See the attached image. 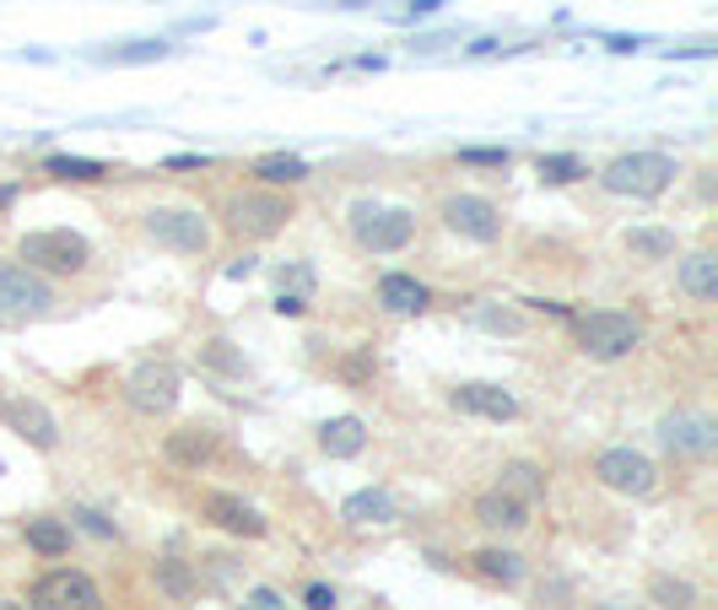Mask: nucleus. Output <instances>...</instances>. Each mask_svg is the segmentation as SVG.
<instances>
[{
    "mask_svg": "<svg viewBox=\"0 0 718 610\" xmlns=\"http://www.w3.org/2000/svg\"><path fill=\"white\" fill-rule=\"evenodd\" d=\"M573 340H578V352L594 357V363H622V357H633L637 352L643 325H637L633 314L594 308V314H573Z\"/></svg>",
    "mask_w": 718,
    "mask_h": 610,
    "instance_id": "1",
    "label": "nucleus"
},
{
    "mask_svg": "<svg viewBox=\"0 0 718 610\" xmlns=\"http://www.w3.org/2000/svg\"><path fill=\"white\" fill-rule=\"evenodd\" d=\"M599 184L611 195H633V201H654L676 184V157L670 152H622L616 163L599 173Z\"/></svg>",
    "mask_w": 718,
    "mask_h": 610,
    "instance_id": "2",
    "label": "nucleus"
},
{
    "mask_svg": "<svg viewBox=\"0 0 718 610\" xmlns=\"http://www.w3.org/2000/svg\"><path fill=\"white\" fill-rule=\"evenodd\" d=\"M351 238L368 254H400L417 238V216L406 205H379V201H357L351 205Z\"/></svg>",
    "mask_w": 718,
    "mask_h": 610,
    "instance_id": "3",
    "label": "nucleus"
},
{
    "mask_svg": "<svg viewBox=\"0 0 718 610\" xmlns=\"http://www.w3.org/2000/svg\"><path fill=\"white\" fill-rule=\"evenodd\" d=\"M141 227H146L152 244L168 248V254H206L212 248V222L201 211H189V205H152L141 216Z\"/></svg>",
    "mask_w": 718,
    "mask_h": 610,
    "instance_id": "4",
    "label": "nucleus"
},
{
    "mask_svg": "<svg viewBox=\"0 0 718 610\" xmlns=\"http://www.w3.org/2000/svg\"><path fill=\"white\" fill-rule=\"evenodd\" d=\"M17 254L28 260V271H49V276H76L86 271V260H92V248H86L82 233H71V227H43V233H28Z\"/></svg>",
    "mask_w": 718,
    "mask_h": 610,
    "instance_id": "5",
    "label": "nucleus"
},
{
    "mask_svg": "<svg viewBox=\"0 0 718 610\" xmlns=\"http://www.w3.org/2000/svg\"><path fill=\"white\" fill-rule=\"evenodd\" d=\"M293 216L297 211L281 190H244V195L227 201V227H233L238 238H254V244H259V238H276Z\"/></svg>",
    "mask_w": 718,
    "mask_h": 610,
    "instance_id": "6",
    "label": "nucleus"
},
{
    "mask_svg": "<svg viewBox=\"0 0 718 610\" xmlns=\"http://www.w3.org/2000/svg\"><path fill=\"white\" fill-rule=\"evenodd\" d=\"M594 481L622 497H654L659 491V465L637 448H599L594 454Z\"/></svg>",
    "mask_w": 718,
    "mask_h": 610,
    "instance_id": "7",
    "label": "nucleus"
},
{
    "mask_svg": "<svg viewBox=\"0 0 718 610\" xmlns=\"http://www.w3.org/2000/svg\"><path fill=\"white\" fill-rule=\"evenodd\" d=\"M125 400H130V410H141V416H173V410H178V367L157 363V357L141 363L125 378Z\"/></svg>",
    "mask_w": 718,
    "mask_h": 610,
    "instance_id": "8",
    "label": "nucleus"
},
{
    "mask_svg": "<svg viewBox=\"0 0 718 610\" xmlns=\"http://www.w3.org/2000/svg\"><path fill=\"white\" fill-rule=\"evenodd\" d=\"M28 610H103V589L76 568H54L33 583V606Z\"/></svg>",
    "mask_w": 718,
    "mask_h": 610,
    "instance_id": "9",
    "label": "nucleus"
},
{
    "mask_svg": "<svg viewBox=\"0 0 718 610\" xmlns=\"http://www.w3.org/2000/svg\"><path fill=\"white\" fill-rule=\"evenodd\" d=\"M54 303V286L28 265H0V319H33Z\"/></svg>",
    "mask_w": 718,
    "mask_h": 610,
    "instance_id": "10",
    "label": "nucleus"
},
{
    "mask_svg": "<svg viewBox=\"0 0 718 610\" xmlns=\"http://www.w3.org/2000/svg\"><path fill=\"white\" fill-rule=\"evenodd\" d=\"M443 222H449V233H460L470 244H498L503 238V211L486 195H449L443 201Z\"/></svg>",
    "mask_w": 718,
    "mask_h": 610,
    "instance_id": "11",
    "label": "nucleus"
},
{
    "mask_svg": "<svg viewBox=\"0 0 718 610\" xmlns=\"http://www.w3.org/2000/svg\"><path fill=\"white\" fill-rule=\"evenodd\" d=\"M659 438L670 454H686V459H708L718 448V421L714 416H702V410H670L665 421H659Z\"/></svg>",
    "mask_w": 718,
    "mask_h": 610,
    "instance_id": "12",
    "label": "nucleus"
},
{
    "mask_svg": "<svg viewBox=\"0 0 718 610\" xmlns=\"http://www.w3.org/2000/svg\"><path fill=\"white\" fill-rule=\"evenodd\" d=\"M0 421L22 438V444L33 448H60V421H54V410L43 406V400H28V395H17V400H0Z\"/></svg>",
    "mask_w": 718,
    "mask_h": 610,
    "instance_id": "13",
    "label": "nucleus"
},
{
    "mask_svg": "<svg viewBox=\"0 0 718 610\" xmlns=\"http://www.w3.org/2000/svg\"><path fill=\"white\" fill-rule=\"evenodd\" d=\"M201 519H212L216 529H227V535H238V540H259V535H265V514L249 508L244 497H233V491H206V497H201Z\"/></svg>",
    "mask_w": 718,
    "mask_h": 610,
    "instance_id": "14",
    "label": "nucleus"
},
{
    "mask_svg": "<svg viewBox=\"0 0 718 610\" xmlns=\"http://www.w3.org/2000/svg\"><path fill=\"white\" fill-rule=\"evenodd\" d=\"M475 525L492 529V535H519V529L530 525V502H519L513 491L492 487L475 497Z\"/></svg>",
    "mask_w": 718,
    "mask_h": 610,
    "instance_id": "15",
    "label": "nucleus"
},
{
    "mask_svg": "<svg viewBox=\"0 0 718 610\" xmlns=\"http://www.w3.org/2000/svg\"><path fill=\"white\" fill-rule=\"evenodd\" d=\"M449 406L465 410V416H486V421H513L519 416V400L507 389H498V384H460L449 395Z\"/></svg>",
    "mask_w": 718,
    "mask_h": 610,
    "instance_id": "16",
    "label": "nucleus"
},
{
    "mask_svg": "<svg viewBox=\"0 0 718 610\" xmlns=\"http://www.w3.org/2000/svg\"><path fill=\"white\" fill-rule=\"evenodd\" d=\"M340 519H346V525H357V529H368V525H394V519H400V502H394V491H383V487L351 491V497L340 502Z\"/></svg>",
    "mask_w": 718,
    "mask_h": 610,
    "instance_id": "17",
    "label": "nucleus"
},
{
    "mask_svg": "<svg viewBox=\"0 0 718 610\" xmlns=\"http://www.w3.org/2000/svg\"><path fill=\"white\" fill-rule=\"evenodd\" d=\"M163 454H168L173 465H184V470H201L216 454V433L212 427H178V433H168Z\"/></svg>",
    "mask_w": 718,
    "mask_h": 610,
    "instance_id": "18",
    "label": "nucleus"
},
{
    "mask_svg": "<svg viewBox=\"0 0 718 610\" xmlns=\"http://www.w3.org/2000/svg\"><path fill=\"white\" fill-rule=\"evenodd\" d=\"M676 282L686 297H697V303H714L718 297V260L702 248V254H686L680 260V271H676Z\"/></svg>",
    "mask_w": 718,
    "mask_h": 610,
    "instance_id": "19",
    "label": "nucleus"
},
{
    "mask_svg": "<svg viewBox=\"0 0 718 610\" xmlns=\"http://www.w3.org/2000/svg\"><path fill=\"white\" fill-rule=\"evenodd\" d=\"M379 303L389 308V314H400V319H406V314H422L427 286L417 282V276H406V271H389V276L379 282Z\"/></svg>",
    "mask_w": 718,
    "mask_h": 610,
    "instance_id": "20",
    "label": "nucleus"
},
{
    "mask_svg": "<svg viewBox=\"0 0 718 610\" xmlns=\"http://www.w3.org/2000/svg\"><path fill=\"white\" fill-rule=\"evenodd\" d=\"M368 444V427H362V416H336V421H325L319 427V448L330 454V459H357Z\"/></svg>",
    "mask_w": 718,
    "mask_h": 610,
    "instance_id": "21",
    "label": "nucleus"
},
{
    "mask_svg": "<svg viewBox=\"0 0 718 610\" xmlns=\"http://www.w3.org/2000/svg\"><path fill=\"white\" fill-rule=\"evenodd\" d=\"M152 578H157V589H163L168 600H195V594H201V568H189V562H178V557H157Z\"/></svg>",
    "mask_w": 718,
    "mask_h": 610,
    "instance_id": "22",
    "label": "nucleus"
},
{
    "mask_svg": "<svg viewBox=\"0 0 718 610\" xmlns=\"http://www.w3.org/2000/svg\"><path fill=\"white\" fill-rule=\"evenodd\" d=\"M470 562H475V572H481L486 583H503V589L524 583V562H519L513 551H503V546H486V551H475Z\"/></svg>",
    "mask_w": 718,
    "mask_h": 610,
    "instance_id": "23",
    "label": "nucleus"
},
{
    "mask_svg": "<svg viewBox=\"0 0 718 610\" xmlns=\"http://www.w3.org/2000/svg\"><path fill=\"white\" fill-rule=\"evenodd\" d=\"M498 487H503V491H513L519 502H530V508H535V502L546 497V476H541V470H535L530 459H513V465H503V476H498Z\"/></svg>",
    "mask_w": 718,
    "mask_h": 610,
    "instance_id": "24",
    "label": "nucleus"
},
{
    "mask_svg": "<svg viewBox=\"0 0 718 610\" xmlns=\"http://www.w3.org/2000/svg\"><path fill=\"white\" fill-rule=\"evenodd\" d=\"M22 535H28V546H33V551H39V557H65V551H71V529L60 525V519H28V525H22Z\"/></svg>",
    "mask_w": 718,
    "mask_h": 610,
    "instance_id": "25",
    "label": "nucleus"
},
{
    "mask_svg": "<svg viewBox=\"0 0 718 610\" xmlns=\"http://www.w3.org/2000/svg\"><path fill=\"white\" fill-rule=\"evenodd\" d=\"M627 254L633 260H670L676 254V233H665V227H633L627 233Z\"/></svg>",
    "mask_w": 718,
    "mask_h": 610,
    "instance_id": "26",
    "label": "nucleus"
},
{
    "mask_svg": "<svg viewBox=\"0 0 718 610\" xmlns=\"http://www.w3.org/2000/svg\"><path fill=\"white\" fill-rule=\"evenodd\" d=\"M98 60H103V65H152V60H168V43L135 39V43H125V49H103Z\"/></svg>",
    "mask_w": 718,
    "mask_h": 610,
    "instance_id": "27",
    "label": "nucleus"
},
{
    "mask_svg": "<svg viewBox=\"0 0 718 610\" xmlns=\"http://www.w3.org/2000/svg\"><path fill=\"white\" fill-rule=\"evenodd\" d=\"M254 173H259V184L276 190V184H302V179H308V163H302V157H287V152H276V157H259Z\"/></svg>",
    "mask_w": 718,
    "mask_h": 610,
    "instance_id": "28",
    "label": "nucleus"
},
{
    "mask_svg": "<svg viewBox=\"0 0 718 610\" xmlns=\"http://www.w3.org/2000/svg\"><path fill=\"white\" fill-rule=\"evenodd\" d=\"M648 594H654L665 610H691L697 606V589H691L686 578H670V572H654V578H648Z\"/></svg>",
    "mask_w": 718,
    "mask_h": 610,
    "instance_id": "29",
    "label": "nucleus"
},
{
    "mask_svg": "<svg viewBox=\"0 0 718 610\" xmlns=\"http://www.w3.org/2000/svg\"><path fill=\"white\" fill-rule=\"evenodd\" d=\"M43 173H54V179H76V184H92V179H109V167L98 163V157H71V152H60V157H49Z\"/></svg>",
    "mask_w": 718,
    "mask_h": 610,
    "instance_id": "30",
    "label": "nucleus"
},
{
    "mask_svg": "<svg viewBox=\"0 0 718 610\" xmlns=\"http://www.w3.org/2000/svg\"><path fill=\"white\" fill-rule=\"evenodd\" d=\"M535 173H541L546 184H573V179H584V163H578V157H567V152H551V157H541V163H535Z\"/></svg>",
    "mask_w": 718,
    "mask_h": 610,
    "instance_id": "31",
    "label": "nucleus"
},
{
    "mask_svg": "<svg viewBox=\"0 0 718 610\" xmlns=\"http://www.w3.org/2000/svg\"><path fill=\"white\" fill-rule=\"evenodd\" d=\"M475 325L492 329V335H524V329H530V319H524L519 308H481V314H475Z\"/></svg>",
    "mask_w": 718,
    "mask_h": 610,
    "instance_id": "32",
    "label": "nucleus"
},
{
    "mask_svg": "<svg viewBox=\"0 0 718 610\" xmlns=\"http://www.w3.org/2000/svg\"><path fill=\"white\" fill-rule=\"evenodd\" d=\"M507 146H460V163L465 167H507Z\"/></svg>",
    "mask_w": 718,
    "mask_h": 610,
    "instance_id": "33",
    "label": "nucleus"
},
{
    "mask_svg": "<svg viewBox=\"0 0 718 610\" xmlns=\"http://www.w3.org/2000/svg\"><path fill=\"white\" fill-rule=\"evenodd\" d=\"M201 363L216 367V373H244V363L233 357V346H227V340H206V346H201Z\"/></svg>",
    "mask_w": 718,
    "mask_h": 610,
    "instance_id": "34",
    "label": "nucleus"
},
{
    "mask_svg": "<svg viewBox=\"0 0 718 610\" xmlns=\"http://www.w3.org/2000/svg\"><path fill=\"white\" fill-rule=\"evenodd\" d=\"M76 525H82L86 535H98V540H114V535H120V529L109 525V519H103L98 508H76Z\"/></svg>",
    "mask_w": 718,
    "mask_h": 610,
    "instance_id": "35",
    "label": "nucleus"
},
{
    "mask_svg": "<svg viewBox=\"0 0 718 610\" xmlns=\"http://www.w3.org/2000/svg\"><path fill=\"white\" fill-rule=\"evenodd\" d=\"M206 568H212V583H216V589H227V583L238 578V568H233V557H206Z\"/></svg>",
    "mask_w": 718,
    "mask_h": 610,
    "instance_id": "36",
    "label": "nucleus"
},
{
    "mask_svg": "<svg viewBox=\"0 0 718 610\" xmlns=\"http://www.w3.org/2000/svg\"><path fill=\"white\" fill-rule=\"evenodd\" d=\"M302 600H308V610H330V606H336V594H330L325 583H314V589H308Z\"/></svg>",
    "mask_w": 718,
    "mask_h": 610,
    "instance_id": "37",
    "label": "nucleus"
},
{
    "mask_svg": "<svg viewBox=\"0 0 718 610\" xmlns=\"http://www.w3.org/2000/svg\"><path fill=\"white\" fill-rule=\"evenodd\" d=\"M17 205V184H0V211H11Z\"/></svg>",
    "mask_w": 718,
    "mask_h": 610,
    "instance_id": "38",
    "label": "nucleus"
},
{
    "mask_svg": "<svg viewBox=\"0 0 718 610\" xmlns=\"http://www.w3.org/2000/svg\"><path fill=\"white\" fill-rule=\"evenodd\" d=\"M443 0H411V11H438Z\"/></svg>",
    "mask_w": 718,
    "mask_h": 610,
    "instance_id": "39",
    "label": "nucleus"
},
{
    "mask_svg": "<svg viewBox=\"0 0 718 610\" xmlns=\"http://www.w3.org/2000/svg\"><path fill=\"white\" fill-rule=\"evenodd\" d=\"M0 610H28V606H17V600H0Z\"/></svg>",
    "mask_w": 718,
    "mask_h": 610,
    "instance_id": "40",
    "label": "nucleus"
}]
</instances>
